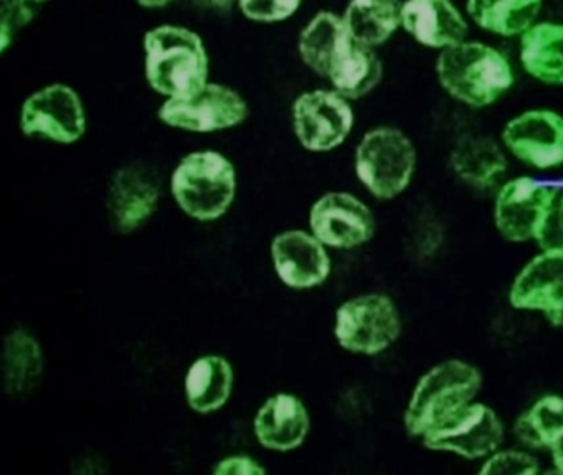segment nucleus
Segmentation results:
<instances>
[{"mask_svg":"<svg viewBox=\"0 0 563 475\" xmlns=\"http://www.w3.org/2000/svg\"><path fill=\"white\" fill-rule=\"evenodd\" d=\"M401 29L418 45L443 52L467 40L470 19L453 0H405Z\"/></svg>","mask_w":563,"mask_h":475,"instance_id":"15","label":"nucleus"},{"mask_svg":"<svg viewBox=\"0 0 563 475\" xmlns=\"http://www.w3.org/2000/svg\"><path fill=\"white\" fill-rule=\"evenodd\" d=\"M246 114L249 108L239 92L222 85H206L190 98H169L161 109L159 118L174 128L210 132L233 128Z\"/></svg>","mask_w":563,"mask_h":475,"instance_id":"12","label":"nucleus"},{"mask_svg":"<svg viewBox=\"0 0 563 475\" xmlns=\"http://www.w3.org/2000/svg\"><path fill=\"white\" fill-rule=\"evenodd\" d=\"M384 76V65L371 46L355 40L329 73L332 86L347 99H358L377 88Z\"/></svg>","mask_w":563,"mask_h":475,"instance_id":"24","label":"nucleus"},{"mask_svg":"<svg viewBox=\"0 0 563 475\" xmlns=\"http://www.w3.org/2000/svg\"><path fill=\"white\" fill-rule=\"evenodd\" d=\"M550 452H552L553 465H555L560 474H563V435L555 442V445L550 449Z\"/></svg>","mask_w":563,"mask_h":475,"instance_id":"33","label":"nucleus"},{"mask_svg":"<svg viewBox=\"0 0 563 475\" xmlns=\"http://www.w3.org/2000/svg\"><path fill=\"white\" fill-rule=\"evenodd\" d=\"M232 385V366L225 358L203 356L197 360L186 379L190 408L197 412L217 411L229 399Z\"/></svg>","mask_w":563,"mask_h":475,"instance_id":"25","label":"nucleus"},{"mask_svg":"<svg viewBox=\"0 0 563 475\" xmlns=\"http://www.w3.org/2000/svg\"><path fill=\"white\" fill-rule=\"evenodd\" d=\"M454 174L470 187L490 188L507 170V158L500 145L487 135H464L451 152Z\"/></svg>","mask_w":563,"mask_h":475,"instance_id":"20","label":"nucleus"},{"mask_svg":"<svg viewBox=\"0 0 563 475\" xmlns=\"http://www.w3.org/2000/svg\"><path fill=\"white\" fill-rule=\"evenodd\" d=\"M235 168L217 152L187 155L173 175L177 203L197 220L222 217L235 197Z\"/></svg>","mask_w":563,"mask_h":475,"instance_id":"5","label":"nucleus"},{"mask_svg":"<svg viewBox=\"0 0 563 475\" xmlns=\"http://www.w3.org/2000/svg\"><path fill=\"white\" fill-rule=\"evenodd\" d=\"M421 439L431 451L450 452L464 459H484L503 444L504 426L494 409L473 401Z\"/></svg>","mask_w":563,"mask_h":475,"instance_id":"8","label":"nucleus"},{"mask_svg":"<svg viewBox=\"0 0 563 475\" xmlns=\"http://www.w3.org/2000/svg\"><path fill=\"white\" fill-rule=\"evenodd\" d=\"M503 144L512 157L537 170L563 165V114L553 109H529L506 122Z\"/></svg>","mask_w":563,"mask_h":475,"instance_id":"9","label":"nucleus"},{"mask_svg":"<svg viewBox=\"0 0 563 475\" xmlns=\"http://www.w3.org/2000/svg\"><path fill=\"white\" fill-rule=\"evenodd\" d=\"M273 259L283 283L306 289L324 283L331 259L321 241L305 231H286L273 241Z\"/></svg>","mask_w":563,"mask_h":475,"instance_id":"16","label":"nucleus"},{"mask_svg":"<svg viewBox=\"0 0 563 475\" xmlns=\"http://www.w3.org/2000/svg\"><path fill=\"white\" fill-rule=\"evenodd\" d=\"M523 71L547 86H563V22L539 20L519 38Z\"/></svg>","mask_w":563,"mask_h":475,"instance_id":"18","label":"nucleus"},{"mask_svg":"<svg viewBox=\"0 0 563 475\" xmlns=\"http://www.w3.org/2000/svg\"><path fill=\"white\" fill-rule=\"evenodd\" d=\"M137 2L144 7H163L166 5V3H169L170 0H137Z\"/></svg>","mask_w":563,"mask_h":475,"instance_id":"34","label":"nucleus"},{"mask_svg":"<svg viewBox=\"0 0 563 475\" xmlns=\"http://www.w3.org/2000/svg\"><path fill=\"white\" fill-rule=\"evenodd\" d=\"M401 0H351L344 22L354 40L375 48L401 29Z\"/></svg>","mask_w":563,"mask_h":475,"instance_id":"23","label":"nucleus"},{"mask_svg":"<svg viewBox=\"0 0 563 475\" xmlns=\"http://www.w3.org/2000/svg\"><path fill=\"white\" fill-rule=\"evenodd\" d=\"M404 323L400 312L385 294H365L339 307L335 336L342 349L362 355H377L394 345Z\"/></svg>","mask_w":563,"mask_h":475,"instance_id":"6","label":"nucleus"},{"mask_svg":"<svg viewBox=\"0 0 563 475\" xmlns=\"http://www.w3.org/2000/svg\"><path fill=\"white\" fill-rule=\"evenodd\" d=\"M301 5V0H240V9L256 22H279L288 19Z\"/></svg>","mask_w":563,"mask_h":475,"instance_id":"29","label":"nucleus"},{"mask_svg":"<svg viewBox=\"0 0 563 475\" xmlns=\"http://www.w3.org/2000/svg\"><path fill=\"white\" fill-rule=\"evenodd\" d=\"M157 181L141 165H130L118 172L110 191V213L121 233L140 228L156 210Z\"/></svg>","mask_w":563,"mask_h":475,"instance_id":"17","label":"nucleus"},{"mask_svg":"<svg viewBox=\"0 0 563 475\" xmlns=\"http://www.w3.org/2000/svg\"><path fill=\"white\" fill-rule=\"evenodd\" d=\"M437 78L450 98L467 108L496 104L516 85L510 59L496 46L464 40L440 52Z\"/></svg>","mask_w":563,"mask_h":475,"instance_id":"1","label":"nucleus"},{"mask_svg":"<svg viewBox=\"0 0 563 475\" xmlns=\"http://www.w3.org/2000/svg\"><path fill=\"white\" fill-rule=\"evenodd\" d=\"M543 0H466V15L477 29L503 38H520L539 22Z\"/></svg>","mask_w":563,"mask_h":475,"instance_id":"21","label":"nucleus"},{"mask_svg":"<svg viewBox=\"0 0 563 475\" xmlns=\"http://www.w3.org/2000/svg\"><path fill=\"white\" fill-rule=\"evenodd\" d=\"M481 386L479 369L463 360L451 358L433 366L421 376L405 409L404 426L408 434L423 438L454 412L471 405Z\"/></svg>","mask_w":563,"mask_h":475,"instance_id":"3","label":"nucleus"},{"mask_svg":"<svg viewBox=\"0 0 563 475\" xmlns=\"http://www.w3.org/2000/svg\"><path fill=\"white\" fill-rule=\"evenodd\" d=\"M35 2H44V0H35Z\"/></svg>","mask_w":563,"mask_h":475,"instance_id":"35","label":"nucleus"},{"mask_svg":"<svg viewBox=\"0 0 563 475\" xmlns=\"http://www.w3.org/2000/svg\"><path fill=\"white\" fill-rule=\"evenodd\" d=\"M21 125L25 135L71 144L85 134L87 119L77 92L68 86L54 85L24 102Z\"/></svg>","mask_w":563,"mask_h":475,"instance_id":"11","label":"nucleus"},{"mask_svg":"<svg viewBox=\"0 0 563 475\" xmlns=\"http://www.w3.org/2000/svg\"><path fill=\"white\" fill-rule=\"evenodd\" d=\"M309 431L305 405L291 395H276L265 402L255 419L258 441L273 451H291Z\"/></svg>","mask_w":563,"mask_h":475,"instance_id":"19","label":"nucleus"},{"mask_svg":"<svg viewBox=\"0 0 563 475\" xmlns=\"http://www.w3.org/2000/svg\"><path fill=\"white\" fill-rule=\"evenodd\" d=\"M514 432L527 448L550 451L563 435V396L547 395L537 399L517 418Z\"/></svg>","mask_w":563,"mask_h":475,"instance_id":"26","label":"nucleus"},{"mask_svg":"<svg viewBox=\"0 0 563 475\" xmlns=\"http://www.w3.org/2000/svg\"><path fill=\"white\" fill-rule=\"evenodd\" d=\"M192 2L206 7V9L217 10V12H229L233 5V0H192Z\"/></svg>","mask_w":563,"mask_h":475,"instance_id":"32","label":"nucleus"},{"mask_svg":"<svg viewBox=\"0 0 563 475\" xmlns=\"http://www.w3.org/2000/svg\"><path fill=\"white\" fill-rule=\"evenodd\" d=\"M146 75L151 86L173 99L190 98L207 85L209 58L197 33L163 25L144 38Z\"/></svg>","mask_w":563,"mask_h":475,"instance_id":"2","label":"nucleus"},{"mask_svg":"<svg viewBox=\"0 0 563 475\" xmlns=\"http://www.w3.org/2000/svg\"><path fill=\"white\" fill-rule=\"evenodd\" d=\"M292 114L299 141L314 152L338 147L347 139L354 125V111L349 99L328 89L302 95L295 102Z\"/></svg>","mask_w":563,"mask_h":475,"instance_id":"10","label":"nucleus"},{"mask_svg":"<svg viewBox=\"0 0 563 475\" xmlns=\"http://www.w3.org/2000/svg\"><path fill=\"white\" fill-rule=\"evenodd\" d=\"M539 472L536 457L522 451H496L487 455L479 468L484 475H533Z\"/></svg>","mask_w":563,"mask_h":475,"instance_id":"28","label":"nucleus"},{"mask_svg":"<svg viewBox=\"0 0 563 475\" xmlns=\"http://www.w3.org/2000/svg\"><path fill=\"white\" fill-rule=\"evenodd\" d=\"M417 170V148L404 131L390 125L372 129L355 152L358 180L374 197L391 200L407 190Z\"/></svg>","mask_w":563,"mask_h":475,"instance_id":"4","label":"nucleus"},{"mask_svg":"<svg viewBox=\"0 0 563 475\" xmlns=\"http://www.w3.org/2000/svg\"><path fill=\"white\" fill-rule=\"evenodd\" d=\"M311 228L322 244L332 247L361 246L375 233L371 208L351 194H328L316 201L311 210Z\"/></svg>","mask_w":563,"mask_h":475,"instance_id":"14","label":"nucleus"},{"mask_svg":"<svg viewBox=\"0 0 563 475\" xmlns=\"http://www.w3.org/2000/svg\"><path fill=\"white\" fill-rule=\"evenodd\" d=\"M42 373V350L29 333L18 330L5 340V386L12 395L31 391Z\"/></svg>","mask_w":563,"mask_h":475,"instance_id":"27","label":"nucleus"},{"mask_svg":"<svg viewBox=\"0 0 563 475\" xmlns=\"http://www.w3.org/2000/svg\"><path fill=\"white\" fill-rule=\"evenodd\" d=\"M514 309L542 313L563 327V251H543L520 269L509 290Z\"/></svg>","mask_w":563,"mask_h":475,"instance_id":"13","label":"nucleus"},{"mask_svg":"<svg viewBox=\"0 0 563 475\" xmlns=\"http://www.w3.org/2000/svg\"><path fill=\"white\" fill-rule=\"evenodd\" d=\"M536 241L542 251H563V194L553 201Z\"/></svg>","mask_w":563,"mask_h":475,"instance_id":"30","label":"nucleus"},{"mask_svg":"<svg viewBox=\"0 0 563 475\" xmlns=\"http://www.w3.org/2000/svg\"><path fill=\"white\" fill-rule=\"evenodd\" d=\"M559 197V188L532 177H516L497 191L494 224L510 243L537 240L540 228Z\"/></svg>","mask_w":563,"mask_h":475,"instance_id":"7","label":"nucleus"},{"mask_svg":"<svg viewBox=\"0 0 563 475\" xmlns=\"http://www.w3.org/2000/svg\"><path fill=\"white\" fill-rule=\"evenodd\" d=\"M354 43L344 16L321 12L311 20L299 40V53L306 65L328 78L342 53Z\"/></svg>","mask_w":563,"mask_h":475,"instance_id":"22","label":"nucleus"},{"mask_svg":"<svg viewBox=\"0 0 563 475\" xmlns=\"http://www.w3.org/2000/svg\"><path fill=\"white\" fill-rule=\"evenodd\" d=\"M213 472L216 474H263L265 468L260 467L256 462L250 461V459L233 457L220 462L219 467Z\"/></svg>","mask_w":563,"mask_h":475,"instance_id":"31","label":"nucleus"}]
</instances>
